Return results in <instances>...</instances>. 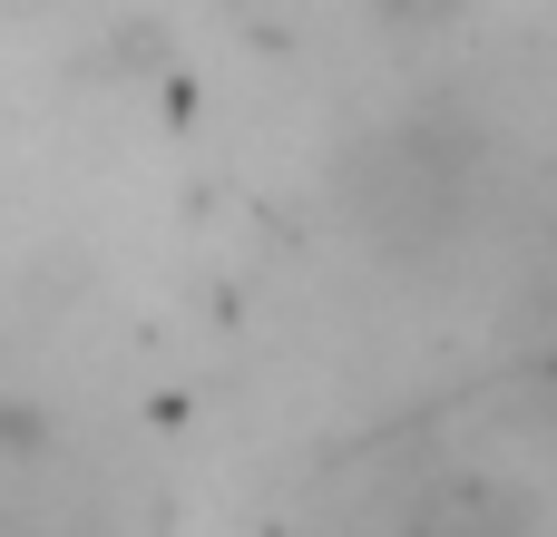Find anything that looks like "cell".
Segmentation results:
<instances>
[{"label":"cell","mask_w":557,"mask_h":537,"mask_svg":"<svg viewBox=\"0 0 557 537\" xmlns=\"http://www.w3.org/2000/svg\"><path fill=\"white\" fill-rule=\"evenodd\" d=\"M343 205L382 254H441L480 205V137L450 127V117L372 127L343 157Z\"/></svg>","instance_id":"1"},{"label":"cell","mask_w":557,"mask_h":537,"mask_svg":"<svg viewBox=\"0 0 557 537\" xmlns=\"http://www.w3.org/2000/svg\"><path fill=\"white\" fill-rule=\"evenodd\" d=\"M372 10V29H392V39H441V29H460L480 0H362Z\"/></svg>","instance_id":"2"}]
</instances>
